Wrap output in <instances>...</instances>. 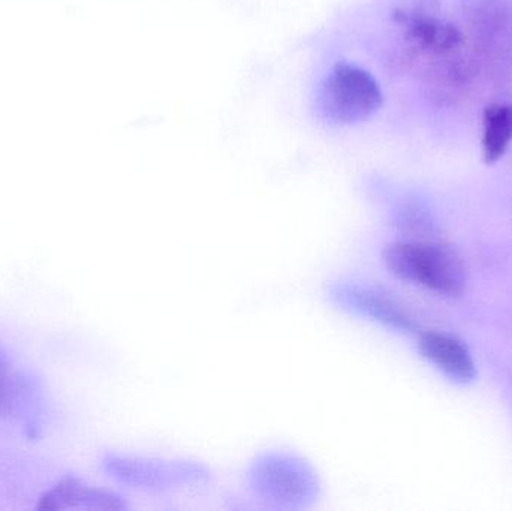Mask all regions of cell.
<instances>
[{"label":"cell","instance_id":"6da1fadb","mask_svg":"<svg viewBox=\"0 0 512 511\" xmlns=\"http://www.w3.org/2000/svg\"><path fill=\"white\" fill-rule=\"evenodd\" d=\"M245 479L256 500L274 509H310L321 495V479L312 462L285 450L258 453Z\"/></svg>","mask_w":512,"mask_h":511},{"label":"cell","instance_id":"7a4b0ae2","mask_svg":"<svg viewBox=\"0 0 512 511\" xmlns=\"http://www.w3.org/2000/svg\"><path fill=\"white\" fill-rule=\"evenodd\" d=\"M385 267L396 278L444 296L465 290V269L456 251L433 242H394L382 252Z\"/></svg>","mask_w":512,"mask_h":511},{"label":"cell","instance_id":"3957f363","mask_svg":"<svg viewBox=\"0 0 512 511\" xmlns=\"http://www.w3.org/2000/svg\"><path fill=\"white\" fill-rule=\"evenodd\" d=\"M102 470L120 485L144 492L185 491L210 485L213 473L194 459L147 458V456L107 453Z\"/></svg>","mask_w":512,"mask_h":511},{"label":"cell","instance_id":"277c9868","mask_svg":"<svg viewBox=\"0 0 512 511\" xmlns=\"http://www.w3.org/2000/svg\"><path fill=\"white\" fill-rule=\"evenodd\" d=\"M384 104L381 86L372 74L352 63H337L319 89V107L334 125L370 119Z\"/></svg>","mask_w":512,"mask_h":511},{"label":"cell","instance_id":"5b68a950","mask_svg":"<svg viewBox=\"0 0 512 511\" xmlns=\"http://www.w3.org/2000/svg\"><path fill=\"white\" fill-rule=\"evenodd\" d=\"M325 294L331 305L346 314L381 324L399 333H415L418 330L417 321L394 297L381 288L364 282L340 279L331 282Z\"/></svg>","mask_w":512,"mask_h":511},{"label":"cell","instance_id":"8992f818","mask_svg":"<svg viewBox=\"0 0 512 511\" xmlns=\"http://www.w3.org/2000/svg\"><path fill=\"white\" fill-rule=\"evenodd\" d=\"M415 5L400 6L394 11V21L403 29V36L412 50L430 56H444L462 45L459 27L439 17L438 9L429 0Z\"/></svg>","mask_w":512,"mask_h":511},{"label":"cell","instance_id":"52a82bcc","mask_svg":"<svg viewBox=\"0 0 512 511\" xmlns=\"http://www.w3.org/2000/svg\"><path fill=\"white\" fill-rule=\"evenodd\" d=\"M68 509L123 511L128 510V503L116 492L89 485L77 476H65L42 495L38 510Z\"/></svg>","mask_w":512,"mask_h":511},{"label":"cell","instance_id":"ba28073f","mask_svg":"<svg viewBox=\"0 0 512 511\" xmlns=\"http://www.w3.org/2000/svg\"><path fill=\"white\" fill-rule=\"evenodd\" d=\"M418 348L424 359L429 360L454 383L468 384L474 381L477 375L474 360L459 339L444 333H423Z\"/></svg>","mask_w":512,"mask_h":511},{"label":"cell","instance_id":"9c48e42d","mask_svg":"<svg viewBox=\"0 0 512 511\" xmlns=\"http://www.w3.org/2000/svg\"><path fill=\"white\" fill-rule=\"evenodd\" d=\"M512 143V104H492L483 116V159L495 164L507 153Z\"/></svg>","mask_w":512,"mask_h":511},{"label":"cell","instance_id":"30bf717a","mask_svg":"<svg viewBox=\"0 0 512 511\" xmlns=\"http://www.w3.org/2000/svg\"><path fill=\"white\" fill-rule=\"evenodd\" d=\"M17 395V383L11 365L0 350V411H11Z\"/></svg>","mask_w":512,"mask_h":511}]
</instances>
